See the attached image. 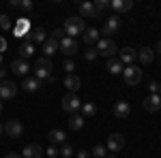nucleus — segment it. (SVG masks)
<instances>
[{"label":"nucleus","instance_id":"ddd939ff","mask_svg":"<svg viewBox=\"0 0 161 158\" xmlns=\"http://www.w3.org/2000/svg\"><path fill=\"white\" fill-rule=\"evenodd\" d=\"M43 154H45L43 147L37 145V143H30V145H26L24 150H22V158H41Z\"/></svg>","mask_w":161,"mask_h":158},{"label":"nucleus","instance_id":"f3484780","mask_svg":"<svg viewBox=\"0 0 161 158\" xmlns=\"http://www.w3.org/2000/svg\"><path fill=\"white\" fill-rule=\"evenodd\" d=\"M129 113H131V105H129L127 100H118V103L114 105V115H116V118L123 120V118H127Z\"/></svg>","mask_w":161,"mask_h":158},{"label":"nucleus","instance_id":"37998d69","mask_svg":"<svg viewBox=\"0 0 161 158\" xmlns=\"http://www.w3.org/2000/svg\"><path fill=\"white\" fill-rule=\"evenodd\" d=\"M157 51L161 54V38H159V43H157Z\"/></svg>","mask_w":161,"mask_h":158},{"label":"nucleus","instance_id":"c756f323","mask_svg":"<svg viewBox=\"0 0 161 158\" xmlns=\"http://www.w3.org/2000/svg\"><path fill=\"white\" fill-rule=\"evenodd\" d=\"M90 156L105 158V156H108V147H105V145H101V143H97V145L92 147V152H90Z\"/></svg>","mask_w":161,"mask_h":158},{"label":"nucleus","instance_id":"473e14b6","mask_svg":"<svg viewBox=\"0 0 161 158\" xmlns=\"http://www.w3.org/2000/svg\"><path fill=\"white\" fill-rule=\"evenodd\" d=\"M73 154H75V152H73V147H71V145H67V143L62 145V150H60V156L62 158H71Z\"/></svg>","mask_w":161,"mask_h":158},{"label":"nucleus","instance_id":"dca6fc26","mask_svg":"<svg viewBox=\"0 0 161 158\" xmlns=\"http://www.w3.org/2000/svg\"><path fill=\"white\" fill-rule=\"evenodd\" d=\"M118 56H120L118 60L123 62V64H133V62H136V58H137V51H136V49H131V47H123Z\"/></svg>","mask_w":161,"mask_h":158},{"label":"nucleus","instance_id":"a18cd8bd","mask_svg":"<svg viewBox=\"0 0 161 158\" xmlns=\"http://www.w3.org/2000/svg\"><path fill=\"white\" fill-rule=\"evenodd\" d=\"M157 94H159V96H161V84H159V92H157Z\"/></svg>","mask_w":161,"mask_h":158},{"label":"nucleus","instance_id":"6e6552de","mask_svg":"<svg viewBox=\"0 0 161 158\" xmlns=\"http://www.w3.org/2000/svg\"><path fill=\"white\" fill-rule=\"evenodd\" d=\"M11 73L19 75V77H26V75L30 73V64L26 60H22V58H15V60L11 62Z\"/></svg>","mask_w":161,"mask_h":158},{"label":"nucleus","instance_id":"412c9836","mask_svg":"<svg viewBox=\"0 0 161 158\" xmlns=\"http://www.w3.org/2000/svg\"><path fill=\"white\" fill-rule=\"evenodd\" d=\"M137 60L148 66V64H153V60H155V51H153L150 47H142L140 51H137Z\"/></svg>","mask_w":161,"mask_h":158},{"label":"nucleus","instance_id":"a19ab883","mask_svg":"<svg viewBox=\"0 0 161 158\" xmlns=\"http://www.w3.org/2000/svg\"><path fill=\"white\" fill-rule=\"evenodd\" d=\"M4 77H7V71H4V69H2V66H0V79H2V81H4Z\"/></svg>","mask_w":161,"mask_h":158},{"label":"nucleus","instance_id":"e433bc0d","mask_svg":"<svg viewBox=\"0 0 161 158\" xmlns=\"http://www.w3.org/2000/svg\"><path fill=\"white\" fill-rule=\"evenodd\" d=\"M19 9L30 11V9H32V2H30V0H19Z\"/></svg>","mask_w":161,"mask_h":158},{"label":"nucleus","instance_id":"58836bf2","mask_svg":"<svg viewBox=\"0 0 161 158\" xmlns=\"http://www.w3.org/2000/svg\"><path fill=\"white\" fill-rule=\"evenodd\" d=\"M77 158H90V152L82 150V152H77Z\"/></svg>","mask_w":161,"mask_h":158},{"label":"nucleus","instance_id":"4468645a","mask_svg":"<svg viewBox=\"0 0 161 158\" xmlns=\"http://www.w3.org/2000/svg\"><path fill=\"white\" fill-rule=\"evenodd\" d=\"M32 28H30V22H28V17H22L17 24H15V28H13V34L15 37H28V32H30Z\"/></svg>","mask_w":161,"mask_h":158},{"label":"nucleus","instance_id":"c03bdc74","mask_svg":"<svg viewBox=\"0 0 161 158\" xmlns=\"http://www.w3.org/2000/svg\"><path fill=\"white\" fill-rule=\"evenodd\" d=\"M105 158H116V156H114V154H108V156H105Z\"/></svg>","mask_w":161,"mask_h":158},{"label":"nucleus","instance_id":"9b49d317","mask_svg":"<svg viewBox=\"0 0 161 158\" xmlns=\"http://www.w3.org/2000/svg\"><path fill=\"white\" fill-rule=\"evenodd\" d=\"M60 51L67 56V58H71L75 51H77V41L75 38H69V37H64L60 41Z\"/></svg>","mask_w":161,"mask_h":158},{"label":"nucleus","instance_id":"6ab92c4d","mask_svg":"<svg viewBox=\"0 0 161 158\" xmlns=\"http://www.w3.org/2000/svg\"><path fill=\"white\" fill-rule=\"evenodd\" d=\"M110 7L116 11V15H118V13L131 11V9H133V2H131V0H114V2H110Z\"/></svg>","mask_w":161,"mask_h":158},{"label":"nucleus","instance_id":"c9c22d12","mask_svg":"<svg viewBox=\"0 0 161 158\" xmlns=\"http://www.w3.org/2000/svg\"><path fill=\"white\" fill-rule=\"evenodd\" d=\"M45 154H47L50 158H56V156H60V152L56 150V145H50L47 150H45Z\"/></svg>","mask_w":161,"mask_h":158},{"label":"nucleus","instance_id":"f03ea898","mask_svg":"<svg viewBox=\"0 0 161 158\" xmlns=\"http://www.w3.org/2000/svg\"><path fill=\"white\" fill-rule=\"evenodd\" d=\"M64 34L69 38H75L77 34H84V30H86V26H84V19L80 17V15H69L67 17V22H64Z\"/></svg>","mask_w":161,"mask_h":158},{"label":"nucleus","instance_id":"b1692460","mask_svg":"<svg viewBox=\"0 0 161 158\" xmlns=\"http://www.w3.org/2000/svg\"><path fill=\"white\" fill-rule=\"evenodd\" d=\"M50 141H52V145H56V143H62V145H64L67 133L60 130V128H54V130H50Z\"/></svg>","mask_w":161,"mask_h":158},{"label":"nucleus","instance_id":"de8ad7c7","mask_svg":"<svg viewBox=\"0 0 161 158\" xmlns=\"http://www.w3.org/2000/svg\"><path fill=\"white\" fill-rule=\"evenodd\" d=\"M2 133H4V128H2V126H0V135H2Z\"/></svg>","mask_w":161,"mask_h":158},{"label":"nucleus","instance_id":"393cba45","mask_svg":"<svg viewBox=\"0 0 161 158\" xmlns=\"http://www.w3.org/2000/svg\"><path fill=\"white\" fill-rule=\"evenodd\" d=\"M22 88H24V92H37L39 88H41V81H39L37 77H26Z\"/></svg>","mask_w":161,"mask_h":158},{"label":"nucleus","instance_id":"79ce46f5","mask_svg":"<svg viewBox=\"0 0 161 158\" xmlns=\"http://www.w3.org/2000/svg\"><path fill=\"white\" fill-rule=\"evenodd\" d=\"M4 158H22V156H19V154H15V152H13V154H7V156H4Z\"/></svg>","mask_w":161,"mask_h":158},{"label":"nucleus","instance_id":"f8f14e48","mask_svg":"<svg viewBox=\"0 0 161 158\" xmlns=\"http://www.w3.org/2000/svg\"><path fill=\"white\" fill-rule=\"evenodd\" d=\"M120 28V15H110L108 17V22H105V26H103V34H114L116 30Z\"/></svg>","mask_w":161,"mask_h":158},{"label":"nucleus","instance_id":"423d86ee","mask_svg":"<svg viewBox=\"0 0 161 158\" xmlns=\"http://www.w3.org/2000/svg\"><path fill=\"white\" fill-rule=\"evenodd\" d=\"M105 147H108V152H120L125 147V137L120 133H112L110 137H108V143H105Z\"/></svg>","mask_w":161,"mask_h":158},{"label":"nucleus","instance_id":"f257e3e1","mask_svg":"<svg viewBox=\"0 0 161 158\" xmlns=\"http://www.w3.org/2000/svg\"><path fill=\"white\" fill-rule=\"evenodd\" d=\"M35 77L39 81L45 84H54V75H52V62L47 58H39L35 60Z\"/></svg>","mask_w":161,"mask_h":158},{"label":"nucleus","instance_id":"7c9ffc66","mask_svg":"<svg viewBox=\"0 0 161 158\" xmlns=\"http://www.w3.org/2000/svg\"><path fill=\"white\" fill-rule=\"evenodd\" d=\"M0 28L4 30V32H9L13 26H11V19H9V15H0Z\"/></svg>","mask_w":161,"mask_h":158},{"label":"nucleus","instance_id":"cd10ccee","mask_svg":"<svg viewBox=\"0 0 161 158\" xmlns=\"http://www.w3.org/2000/svg\"><path fill=\"white\" fill-rule=\"evenodd\" d=\"M82 126H84V118L77 115V113H73V115L69 118V128H71V130H80Z\"/></svg>","mask_w":161,"mask_h":158},{"label":"nucleus","instance_id":"39448f33","mask_svg":"<svg viewBox=\"0 0 161 158\" xmlns=\"http://www.w3.org/2000/svg\"><path fill=\"white\" fill-rule=\"evenodd\" d=\"M62 109L67 111V113H75L77 109H82V100L77 98V94L69 92V94L62 96Z\"/></svg>","mask_w":161,"mask_h":158},{"label":"nucleus","instance_id":"f704fd0d","mask_svg":"<svg viewBox=\"0 0 161 158\" xmlns=\"http://www.w3.org/2000/svg\"><path fill=\"white\" fill-rule=\"evenodd\" d=\"M95 9H97V11H105V9H110V2H108V0H97V2H95Z\"/></svg>","mask_w":161,"mask_h":158},{"label":"nucleus","instance_id":"2eb2a0df","mask_svg":"<svg viewBox=\"0 0 161 158\" xmlns=\"http://www.w3.org/2000/svg\"><path fill=\"white\" fill-rule=\"evenodd\" d=\"M101 13L95 9V4L92 2H82L80 4V17H92V19H97Z\"/></svg>","mask_w":161,"mask_h":158},{"label":"nucleus","instance_id":"aec40b11","mask_svg":"<svg viewBox=\"0 0 161 158\" xmlns=\"http://www.w3.org/2000/svg\"><path fill=\"white\" fill-rule=\"evenodd\" d=\"M19 58L22 60H28V58H32L35 56V43H30V41H24L22 45H19Z\"/></svg>","mask_w":161,"mask_h":158},{"label":"nucleus","instance_id":"bb28decb","mask_svg":"<svg viewBox=\"0 0 161 158\" xmlns=\"http://www.w3.org/2000/svg\"><path fill=\"white\" fill-rule=\"evenodd\" d=\"M82 37H84V41H86L88 45H92V43L99 41V30H97V28H86Z\"/></svg>","mask_w":161,"mask_h":158},{"label":"nucleus","instance_id":"49530a36","mask_svg":"<svg viewBox=\"0 0 161 158\" xmlns=\"http://www.w3.org/2000/svg\"><path fill=\"white\" fill-rule=\"evenodd\" d=\"M0 66H2V54H0Z\"/></svg>","mask_w":161,"mask_h":158},{"label":"nucleus","instance_id":"a211bd4d","mask_svg":"<svg viewBox=\"0 0 161 158\" xmlns=\"http://www.w3.org/2000/svg\"><path fill=\"white\" fill-rule=\"evenodd\" d=\"M26 41H30V43H45V41H47V37H45V30H43V28H32V30L28 32Z\"/></svg>","mask_w":161,"mask_h":158},{"label":"nucleus","instance_id":"20e7f679","mask_svg":"<svg viewBox=\"0 0 161 158\" xmlns=\"http://www.w3.org/2000/svg\"><path fill=\"white\" fill-rule=\"evenodd\" d=\"M123 79H125L127 85H137L140 81H142V71L137 69L136 64H129V66L123 71Z\"/></svg>","mask_w":161,"mask_h":158},{"label":"nucleus","instance_id":"72a5a7b5","mask_svg":"<svg viewBox=\"0 0 161 158\" xmlns=\"http://www.w3.org/2000/svg\"><path fill=\"white\" fill-rule=\"evenodd\" d=\"M62 69L67 71V75H71V73H73V69H75V62L71 60V58H67V60H64V64H62Z\"/></svg>","mask_w":161,"mask_h":158},{"label":"nucleus","instance_id":"0eeeda50","mask_svg":"<svg viewBox=\"0 0 161 158\" xmlns=\"http://www.w3.org/2000/svg\"><path fill=\"white\" fill-rule=\"evenodd\" d=\"M17 94V85L13 81H0V100H11L13 96Z\"/></svg>","mask_w":161,"mask_h":158},{"label":"nucleus","instance_id":"1a4fd4ad","mask_svg":"<svg viewBox=\"0 0 161 158\" xmlns=\"http://www.w3.org/2000/svg\"><path fill=\"white\" fill-rule=\"evenodd\" d=\"M142 107L146 111H150V113H155V111L161 109V96L159 94H148V96L142 100Z\"/></svg>","mask_w":161,"mask_h":158},{"label":"nucleus","instance_id":"5701e85b","mask_svg":"<svg viewBox=\"0 0 161 158\" xmlns=\"http://www.w3.org/2000/svg\"><path fill=\"white\" fill-rule=\"evenodd\" d=\"M105 69H108V73H112V75H120L125 71L123 62L118 60V58H110V60H108V64H105Z\"/></svg>","mask_w":161,"mask_h":158},{"label":"nucleus","instance_id":"c85d7f7f","mask_svg":"<svg viewBox=\"0 0 161 158\" xmlns=\"http://www.w3.org/2000/svg\"><path fill=\"white\" fill-rule=\"evenodd\" d=\"M82 113L88 115V118L97 115V105H95V103H84V105H82Z\"/></svg>","mask_w":161,"mask_h":158},{"label":"nucleus","instance_id":"09e8293b","mask_svg":"<svg viewBox=\"0 0 161 158\" xmlns=\"http://www.w3.org/2000/svg\"><path fill=\"white\" fill-rule=\"evenodd\" d=\"M0 111H2V103H0Z\"/></svg>","mask_w":161,"mask_h":158},{"label":"nucleus","instance_id":"7ed1b4c3","mask_svg":"<svg viewBox=\"0 0 161 158\" xmlns=\"http://www.w3.org/2000/svg\"><path fill=\"white\" fill-rule=\"evenodd\" d=\"M97 51H99V56H103V58H114L116 54H118V47H116V43L112 41V38H99L97 41Z\"/></svg>","mask_w":161,"mask_h":158},{"label":"nucleus","instance_id":"ea45409f","mask_svg":"<svg viewBox=\"0 0 161 158\" xmlns=\"http://www.w3.org/2000/svg\"><path fill=\"white\" fill-rule=\"evenodd\" d=\"M4 47H7V41L0 37V51H4Z\"/></svg>","mask_w":161,"mask_h":158},{"label":"nucleus","instance_id":"2f4dec72","mask_svg":"<svg viewBox=\"0 0 161 158\" xmlns=\"http://www.w3.org/2000/svg\"><path fill=\"white\" fill-rule=\"evenodd\" d=\"M84 56H86V60H88V62H92V60H97V56H99V51H97L95 47H88Z\"/></svg>","mask_w":161,"mask_h":158},{"label":"nucleus","instance_id":"4be33fe9","mask_svg":"<svg viewBox=\"0 0 161 158\" xmlns=\"http://www.w3.org/2000/svg\"><path fill=\"white\" fill-rule=\"evenodd\" d=\"M80 85H82V81H80V77H77V75H67V79H64V88H67V90H69V92H77V90H80Z\"/></svg>","mask_w":161,"mask_h":158},{"label":"nucleus","instance_id":"9d476101","mask_svg":"<svg viewBox=\"0 0 161 158\" xmlns=\"http://www.w3.org/2000/svg\"><path fill=\"white\" fill-rule=\"evenodd\" d=\"M4 133L13 137V139H17V137H22L24 135V126H22V122L19 120H9L7 122V126H4Z\"/></svg>","mask_w":161,"mask_h":158},{"label":"nucleus","instance_id":"4c0bfd02","mask_svg":"<svg viewBox=\"0 0 161 158\" xmlns=\"http://www.w3.org/2000/svg\"><path fill=\"white\" fill-rule=\"evenodd\" d=\"M148 90H150V94H157V92H159V84H157V81H150Z\"/></svg>","mask_w":161,"mask_h":158},{"label":"nucleus","instance_id":"a878e982","mask_svg":"<svg viewBox=\"0 0 161 158\" xmlns=\"http://www.w3.org/2000/svg\"><path fill=\"white\" fill-rule=\"evenodd\" d=\"M58 47H60V43H58L56 38L50 37L45 43H43V54H45V56H52V54H56V51H58Z\"/></svg>","mask_w":161,"mask_h":158}]
</instances>
